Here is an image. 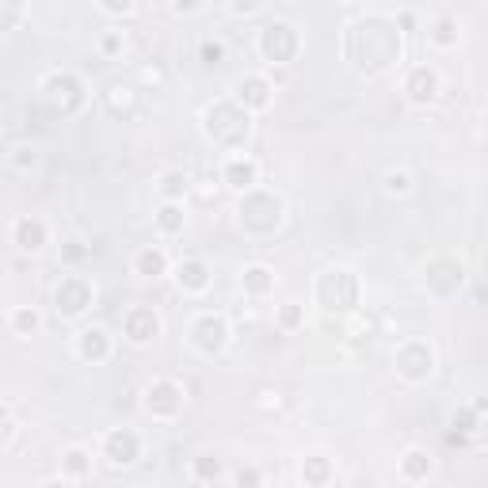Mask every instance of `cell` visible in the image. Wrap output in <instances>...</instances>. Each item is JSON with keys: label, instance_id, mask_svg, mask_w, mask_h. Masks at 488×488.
<instances>
[{"label": "cell", "instance_id": "cell-14", "mask_svg": "<svg viewBox=\"0 0 488 488\" xmlns=\"http://www.w3.org/2000/svg\"><path fill=\"white\" fill-rule=\"evenodd\" d=\"M443 92V81H439V73H435L431 66H413L405 76V96H408V104H416V107H428L435 104Z\"/></svg>", "mask_w": 488, "mask_h": 488}, {"label": "cell", "instance_id": "cell-20", "mask_svg": "<svg viewBox=\"0 0 488 488\" xmlns=\"http://www.w3.org/2000/svg\"><path fill=\"white\" fill-rule=\"evenodd\" d=\"M240 287L248 298H267V294L275 290V272L267 264H248L240 272Z\"/></svg>", "mask_w": 488, "mask_h": 488}, {"label": "cell", "instance_id": "cell-24", "mask_svg": "<svg viewBox=\"0 0 488 488\" xmlns=\"http://www.w3.org/2000/svg\"><path fill=\"white\" fill-rule=\"evenodd\" d=\"M8 328H12V336H35V332L43 328V313H38L35 305H16L8 317Z\"/></svg>", "mask_w": 488, "mask_h": 488}, {"label": "cell", "instance_id": "cell-11", "mask_svg": "<svg viewBox=\"0 0 488 488\" xmlns=\"http://www.w3.org/2000/svg\"><path fill=\"white\" fill-rule=\"evenodd\" d=\"M423 279H428V290L439 294V298H451L458 287L466 282V267H461L454 256H435V260L423 267Z\"/></svg>", "mask_w": 488, "mask_h": 488}, {"label": "cell", "instance_id": "cell-31", "mask_svg": "<svg viewBox=\"0 0 488 488\" xmlns=\"http://www.w3.org/2000/svg\"><path fill=\"white\" fill-rule=\"evenodd\" d=\"M279 328L282 332H298L305 328V305L302 302H287V305H279Z\"/></svg>", "mask_w": 488, "mask_h": 488}, {"label": "cell", "instance_id": "cell-42", "mask_svg": "<svg viewBox=\"0 0 488 488\" xmlns=\"http://www.w3.org/2000/svg\"><path fill=\"white\" fill-rule=\"evenodd\" d=\"M481 126H484V134H488V107H484V114H481Z\"/></svg>", "mask_w": 488, "mask_h": 488}, {"label": "cell", "instance_id": "cell-22", "mask_svg": "<svg viewBox=\"0 0 488 488\" xmlns=\"http://www.w3.org/2000/svg\"><path fill=\"white\" fill-rule=\"evenodd\" d=\"M435 473V458H431V451H420V446H413V451H405L401 454V477L405 481H428Z\"/></svg>", "mask_w": 488, "mask_h": 488}, {"label": "cell", "instance_id": "cell-33", "mask_svg": "<svg viewBox=\"0 0 488 488\" xmlns=\"http://www.w3.org/2000/svg\"><path fill=\"white\" fill-rule=\"evenodd\" d=\"M134 104V88L130 84H111L107 88V107L111 114H122V107H130Z\"/></svg>", "mask_w": 488, "mask_h": 488}, {"label": "cell", "instance_id": "cell-19", "mask_svg": "<svg viewBox=\"0 0 488 488\" xmlns=\"http://www.w3.org/2000/svg\"><path fill=\"white\" fill-rule=\"evenodd\" d=\"M176 282L184 294H207L210 290V267L202 260H184L176 267Z\"/></svg>", "mask_w": 488, "mask_h": 488}, {"label": "cell", "instance_id": "cell-38", "mask_svg": "<svg viewBox=\"0 0 488 488\" xmlns=\"http://www.w3.org/2000/svg\"><path fill=\"white\" fill-rule=\"evenodd\" d=\"M99 8H104L107 16H130V12H134V0H99Z\"/></svg>", "mask_w": 488, "mask_h": 488}, {"label": "cell", "instance_id": "cell-25", "mask_svg": "<svg viewBox=\"0 0 488 488\" xmlns=\"http://www.w3.org/2000/svg\"><path fill=\"white\" fill-rule=\"evenodd\" d=\"M88 473H92V458H88V451H81V446L66 451V458H61V477H66V481H84Z\"/></svg>", "mask_w": 488, "mask_h": 488}, {"label": "cell", "instance_id": "cell-28", "mask_svg": "<svg viewBox=\"0 0 488 488\" xmlns=\"http://www.w3.org/2000/svg\"><path fill=\"white\" fill-rule=\"evenodd\" d=\"M302 481L305 484H328L332 481V461L328 458H305L302 461Z\"/></svg>", "mask_w": 488, "mask_h": 488}, {"label": "cell", "instance_id": "cell-18", "mask_svg": "<svg viewBox=\"0 0 488 488\" xmlns=\"http://www.w3.org/2000/svg\"><path fill=\"white\" fill-rule=\"evenodd\" d=\"M76 355L84 358V363H92V366H99V363H107V355H111V336L99 325H92V328H81L76 332Z\"/></svg>", "mask_w": 488, "mask_h": 488}, {"label": "cell", "instance_id": "cell-8", "mask_svg": "<svg viewBox=\"0 0 488 488\" xmlns=\"http://www.w3.org/2000/svg\"><path fill=\"white\" fill-rule=\"evenodd\" d=\"M393 366L405 382L420 385V382H428L435 374V351L423 340H405L401 348L393 351Z\"/></svg>", "mask_w": 488, "mask_h": 488}, {"label": "cell", "instance_id": "cell-5", "mask_svg": "<svg viewBox=\"0 0 488 488\" xmlns=\"http://www.w3.org/2000/svg\"><path fill=\"white\" fill-rule=\"evenodd\" d=\"M43 99H46V107L61 114V119H69V114H76L84 107V81L76 73H50L46 76V84H43Z\"/></svg>", "mask_w": 488, "mask_h": 488}, {"label": "cell", "instance_id": "cell-1", "mask_svg": "<svg viewBox=\"0 0 488 488\" xmlns=\"http://www.w3.org/2000/svg\"><path fill=\"white\" fill-rule=\"evenodd\" d=\"M401 28H397V20L390 16H363L355 20L348 35H343V54L348 61L366 73V76H378L385 69H393L397 61H401Z\"/></svg>", "mask_w": 488, "mask_h": 488}, {"label": "cell", "instance_id": "cell-16", "mask_svg": "<svg viewBox=\"0 0 488 488\" xmlns=\"http://www.w3.org/2000/svg\"><path fill=\"white\" fill-rule=\"evenodd\" d=\"M12 244H16L20 252H43L46 244H50V225L43 222V217H20L16 225H12Z\"/></svg>", "mask_w": 488, "mask_h": 488}, {"label": "cell", "instance_id": "cell-36", "mask_svg": "<svg viewBox=\"0 0 488 488\" xmlns=\"http://www.w3.org/2000/svg\"><path fill=\"white\" fill-rule=\"evenodd\" d=\"M23 20V0H4V31H16Z\"/></svg>", "mask_w": 488, "mask_h": 488}, {"label": "cell", "instance_id": "cell-35", "mask_svg": "<svg viewBox=\"0 0 488 488\" xmlns=\"http://www.w3.org/2000/svg\"><path fill=\"white\" fill-rule=\"evenodd\" d=\"M99 50H104L107 58H119L122 50H126V38H122V31H104V38H99Z\"/></svg>", "mask_w": 488, "mask_h": 488}, {"label": "cell", "instance_id": "cell-40", "mask_svg": "<svg viewBox=\"0 0 488 488\" xmlns=\"http://www.w3.org/2000/svg\"><path fill=\"white\" fill-rule=\"evenodd\" d=\"M169 8L176 12V16H191V12L199 8V0H169Z\"/></svg>", "mask_w": 488, "mask_h": 488}, {"label": "cell", "instance_id": "cell-34", "mask_svg": "<svg viewBox=\"0 0 488 488\" xmlns=\"http://www.w3.org/2000/svg\"><path fill=\"white\" fill-rule=\"evenodd\" d=\"M199 58H202V66H210V69H217L225 61V46L217 43V38H207V43L199 46Z\"/></svg>", "mask_w": 488, "mask_h": 488}, {"label": "cell", "instance_id": "cell-27", "mask_svg": "<svg viewBox=\"0 0 488 488\" xmlns=\"http://www.w3.org/2000/svg\"><path fill=\"white\" fill-rule=\"evenodd\" d=\"M191 477L195 481H222L225 477V461L217 458V454H199L195 461H191Z\"/></svg>", "mask_w": 488, "mask_h": 488}, {"label": "cell", "instance_id": "cell-17", "mask_svg": "<svg viewBox=\"0 0 488 488\" xmlns=\"http://www.w3.org/2000/svg\"><path fill=\"white\" fill-rule=\"evenodd\" d=\"M222 179H225V187H233V191H252L260 184V164L252 157H244V153H233L222 169Z\"/></svg>", "mask_w": 488, "mask_h": 488}, {"label": "cell", "instance_id": "cell-41", "mask_svg": "<svg viewBox=\"0 0 488 488\" xmlns=\"http://www.w3.org/2000/svg\"><path fill=\"white\" fill-rule=\"evenodd\" d=\"M264 477H260V473H256V469H240L237 473V484H260Z\"/></svg>", "mask_w": 488, "mask_h": 488}, {"label": "cell", "instance_id": "cell-29", "mask_svg": "<svg viewBox=\"0 0 488 488\" xmlns=\"http://www.w3.org/2000/svg\"><path fill=\"white\" fill-rule=\"evenodd\" d=\"M413 172H405V169H393V172H385L382 176V191H385V195H413Z\"/></svg>", "mask_w": 488, "mask_h": 488}, {"label": "cell", "instance_id": "cell-30", "mask_svg": "<svg viewBox=\"0 0 488 488\" xmlns=\"http://www.w3.org/2000/svg\"><path fill=\"white\" fill-rule=\"evenodd\" d=\"M458 38H461V31H458V20H451V16L435 20V28H431V43H435V46L451 50V46H458Z\"/></svg>", "mask_w": 488, "mask_h": 488}, {"label": "cell", "instance_id": "cell-12", "mask_svg": "<svg viewBox=\"0 0 488 488\" xmlns=\"http://www.w3.org/2000/svg\"><path fill=\"white\" fill-rule=\"evenodd\" d=\"M122 336L130 343H138V348H146V343H153L161 336V313L149 310V305H134V310H126Z\"/></svg>", "mask_w": 488, "mask_h": 488}, {"label": "cell", "instance_id": "cell-39", "mask_svg": "<svg viewBox=\"0 0 488 488\" xmlns=\"http://www.w3.org/2000/svg\"><path fill=\"white\" fill-rule=\"evenodd\" d=\"M84 256H88V248H84L81 240H69L66 248H61V260H66V264H81Z\"/></svg>", "mask_w": 488, "mask_h": 488}, {"label": "cell", "instance_id": "cell-3", "mask_svg": "<svg viewBox=\"0 0 488 488\" xmlns=\"http://www.w3.org/2000/svg\"><path fill=\"white\" fill-rule=\"evenodd\" d=\"M282 217H287V207L275 191H264V187H252V191H240V202H237V222L244 233L252 237H272L279 233Z\"/></svg>", "mask_w": 488, "mask_h": 488}, {"label": "cell", "instance_id": "cell-15", "mask_svg": "<svg viewBox=\"0 0 488 488\" xmlns=\"http://www.w3.org/2000/svg\"><path fill=\"white\" fill-rule=\"evenodd\" d=\"M237 104L240 107H248L252 114L256 111H267L272 107V99H275V84L267 81V76H260V73H252V76H240V84H237Z\"/></svg>", "mask_w": 488, "mask_h": 488}, {"label": "cell", "instance_id": "cell-37", "mask_svg": "<svg viewBox=\"0 0 488 488\" xmlns=\"http://www.w3.org/2000/svg\"><path fill=\"white\" fill-rule=\"evenodd\" d=\"M229 4V12H233V16H252V12H260L267 0H225Z\"/></svg>", "mask_w": 488, "mask_h": 488}, {"label": "cell", "instance_id": "cell-6", "mask_svg": "<svg viewBox=\"0 0 488 488\" xmlns=\"http://www.w3.org/2000/svg\"><path fill=\"white\" fill-rule=\"evenodd\" d=\"M256 50H260V58L272 61V66H287V61L298 58L302 38L290 23H267L260 31V38H256Z\"/></svg>", "mask_w": 488, "mask_h": 488}, {"label": "cell", "instance_id": "cell-13", "mask_svg": "<svg viewBox=\"0 0 488 488\" xmlns=\"http://www.w3.org/2000/svg\"><path fill=\"white\" fill-rule=\"evenodd\" d=\"M104 458L107 466H134V461L141 458V435L130 431V428H114L104 435Z\"/></svg>", "mask_w": 488, "mask_h": 488}, {"label": "cell", "instance_id": "cell-9", "mask_svg": "<svg viewBox=\"0 0 488 488\" xmlns=\"http://www.w3.org/2000/svg\"><path fill=\"white\" fill-rule=\"evenodd\" d=\"M191 348L199 355H222L229 348V320L222 313H202L195 317V325H191Z\"/></svg>", "mask_w": 488, "mask_h": 488}, {"label": "cell", "instance_id": "cell-21", "mask_svg": "<svg viewBox=\"0 0 488 488\" xmlns=\"http://www.w3.org/2000/svg\"><path fill=\"white\" fill-rule=\"evenodd\" d=\"M134 275H141V279H161V275H169V252L157 248V244L141 248V252L134 256Z\"/></svg>", "mask_w": 488, "mask_h": 488}, {"label": "cell", "instance_id": "cell-10", "mask_svg": "<svg viewBox=\"0 0 488 488\" xmlns=\"http://www.w3.org/2000/svg\"><path fill=\"white\" fill-rule=\"evenodd\" d=\"M146 413L153 420H176L184 413V385L172 382V378H157L149 382L146 390Z\"/></svg>", "mask_w": 488, "mask_h": 488}, {"label": "cell", "instance_id": "cell-4", "mask_svg": "<svg viewBox=\"0 0 488 488\" xmlns=\"http://www.w3.org/2000/svg\"><path fill=\"white\" fill-rule=\"evenodd\" d=\"M313 298L325 313H351L358 298H363V287H358V275L348 272V267H328V272L317 279Z\"/></svg>", "mask_w": 488, "mask_h": 488}, {"label": "cell", "instance_id": "cell-7", "mask_svg": "<svg viewBox=\"0 0 488 488\" xmlns=\"http://www.w3.org/2000/svg\"><path fill=\"white\" fill-rule=\"evenodd\" d=\"M92 302H96V287L84 275H66L58 282V290H54V310H58V317H66V320L84 317L88 310H92Z\"/></svg>", "mask_w": 488, "mask_h": 488}, {"label": "cell", "instance_id": "cell-23", "mask_svg": "<svg viewBox=\"0 0 488 488\" xmlns=\"http://www.w3.org/2000/svg\"><path fill=\"white\" fill-rule=\"evenodd\" d=\"M157 233L164 237H176V233H184V225H187V214H184V202H161V210H157Z\"/></svg>", "mask_w": 488, "mask_h": 488}, {"label": "cell", "instance_id": "cell-26", "mask_svg": "<svg viewBox=\"0 0 488 488\" xmlns=\"http://www.w3.org/2000/svg\"><path fill=\"white\" fill-rule=\"evenodd\" d=\"M187 187H191V179H187V172H179V169L164 172L161 184H157V191H161L164 202H184V199H187Z\"/></svg>", "mask_w": 488, "mask_h": 488}, {"label": "cell", "instance_id": "cell-2", "mask_svg": "<svg viewBox=\"0 0 488 488\" xmlns=\"http://www.w3.org/2000/svg\"><path fill=\"white\" fill-rule=\"evenodd\" d=\"M202 134H207L217 149H240L252 134V111L240 107L237 99H217L202 114Z\"/></svg>", "mask_w": 488, "mask_h": 488}, {"label": "cell", "instance_id": "cell-32", "mask_svg": "<svg viewBox=\"0 0 488 488\" xmlns=\"http://www.w3.org/2000/svg\"><path fill=\"white\" fill-rule=\"evenodd\" d=\"M477 408L473 405H466V408H458V413L451 416V428H454V439H461V435H469L473 428H477Z\"/></svg>", "mask_w": 488, "mask_h": 488}]
</instances>
